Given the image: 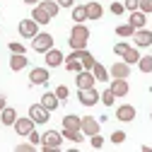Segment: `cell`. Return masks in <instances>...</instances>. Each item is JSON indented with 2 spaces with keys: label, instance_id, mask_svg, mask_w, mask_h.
Instances as JSON below:
<instances>
[{
  "label": "cell",
  "instance_id": "cell-26",
  "mask_svg": "<svg viewBox=\"0 0 152 152\" xmlns=\"http://www.w3.org/2000/svg\"><path fill=\"white\" fill-rule=\"evenodd\" d=\"M61 133H63V140H70V142H82L85 140V133L82 130H68V128H63Z\"/></svg>",
  "mask_w": 152,
  "mask_h": 152
},
{
  "label": "cell",
  "instance_id": "cell-25",
  "mask_svg": "<svg viewBox=\"0 0 152 152\" xmlns=\"http://www.w3.org/2000/svg\"><path fill=\"white\" fill-rule=\"evenodd\" d=\"M72 22H75V24H85V22H87V10H85V5H72Z\"/></svg>",
  "mask_w": 152,
  "mask_h": 152
},
{
  "label": "cell",
  "instance_id": "cell-4",
  "mask_svg": "<svg viewBox=\"0 0 152 152\" xmlns=\"http://www.w3.org/2000/svg\"><path fill=\"white\" fill-rule=\"evenodd\" d=\"M29 116H31V121H34L36 126H44V123H48V118H51V111L44 109L41 104H31V106H29Z\"/></svg>",
  "mask_w": 152,
  "mask_h": 152
},
{
  "label": "cell",
  "instance_id": "cell-12",
  "mask_svg": "<svg viewBox=\"0 0 152 152\" xmlns=\"http://www.w3.org/2000/svg\"><path fill=\"white\" fill-rule=\"evenodd\" d=\"M109 75L111 77H121V80H128L130 77V65L126 61H116L111 68H109Z\"/></svg>",
  "mask_w": 152,
  "mask_h": 152
},
{
  "label": "cell",
  "instance_id": "cell-33",
  "mask_svg": "<svg viewBox=\"0 0 152 152\" xmlns=\"http://www.w3.org/2000/svg\"><path fill=\"white\" fill-rule=\"evenodd\" d=\"M53 92H56V97H58L61 102H68V97H70V89H68L65 85H58V87H56Z\"/></svg>",
  "mask_w": 152,
  "mask_h": 152
},
{
  "label": "cell",
  "instance_id": "cell-13",
  "mask_svg": "<svg viewBox=\"0 0 152 152\" xmlns=\"http://www.w3.org/2000/svg\"><path fill=\"white\" fill-rule=\"evenodd\" d=\"M44 56H46V68H61L63 61H65L63 51H58V48H48Z\"/></svg>",
  "mask_w": 152,
  "mask_h": 152
},
{
  "label": "cell",
  "instance_id": "cell-5",
  "mask_svg": "<svg viewBox=\"0 0 152 152\" xmlns=\"http://www.w3.org/2000/svg\"><path fill=\"white\" fill-rule=\"evenodd\" d=\"M68 58H75V61H80L85 70H92V65L97 63V58H94V56H92V53H89L87 48H77V51H70V56H68Z\"/></svg>",
  "mask_w": 152,
  "mask_h": 152
},
{
  "label": "cell",
  "instance_id": "cell-18",
  "mask_svg": "<svg viewBox=\"0 0 152 152\" xmlns=\"http://www.w3.org/2000/svg\"><path fill=\"white\" fill-rule=\"evenodd\" d=\"M44 109H48V111H56L61 106V99L56 97V92H44V97H41V102H39Z\"/></svg>",
  "mask_w": 152,
  "mask_h": 152
},
{
  "label": "cell",
  "instance_id": "cell-16",
  "mask_svg": "<svg viewBox=\"0 0 152 152\" xmlns=\"http://www.w3.org/2000/svg\"><path fill=\"white\" fill-rule=\"evenodd\" d=\"M113 94H116V99H121V97H126L128 94V89H130V85H128V80H121V77H113L111 80V87H109Z\"/></svg>",
  "mask_w": 152,
  "mask_h": 152
},
{
  "label": "cell",
  "instance_id": "cell-32",
  "mask_svg": "<svg viewBox=\"0 0 152 152\" xmlns=\"http://www.w3.org/2000/svg\"><path fill=\"white\" fill-rule=\"evenodd\" d=\"M99 102H102L104 106H113V102H116V94H113L111 89H104V92L99 94Z\"/></svg>",
  "mask_w": 152,
  "mask_h": 152
},
{
  "label": "cell",
  "instance_id": "cell-37",
  "mask_svg": "<svg viewBox=\"0 0 152 152\" xmlns=\"http://www.w3.org/2000/svg\"><path fill=\"white\" fill-rule=\"evenodd\" d=\"M128 46H130L128 41H118L116 46H113V53H116V56H123V53L128 51Z\"/></svg>",
  "mask_w": 152,
  "mask_h": 152
},
{
  "label": "cell",
  "instance_id": "cell-6",
  "mask_svg": "<svg viewBox=\"0 0 152 152\" xmlns=\"http://www.w3.org/2000/svg\"><path fill=\"white\" fill-rule=\"evenodd\" d=\"M99 128H102V121L99 118H94V116H82L80 118V130L85 133L87 138L94 135V133H99Z\"/></svg>",
  "mask_w": 152,
  "mask_h": 152
},
{
  "label": "cell",
  "instance_id": "cell-9",
  "mask_svg": "<svg viewBox=\"0 0 152 152\" xmlns=\"http://www.w3.org/2000/svg\"><path fill=\"white\" fill-rule=\"evenodd\" d=\"M34 121H31V116H27V118H20V116H17V121H15V133H17V135H20V138H27L29 135V133L34 130Z\"/></svg>",
  "mask_w": 152,
  "mask_h": 152
},
{
  "label": "cell",
  "instance_id": "cell-8",
  "mask_svg": "<svg viewBox=\"0 0 152 152\" xmlns=\"http://www.w3.org/2000/svg\"><path fill=\"white\" fill-rule=\"evenodd\" d=\"M17 29H20V36H22V39H34V36L39 34V24H36V22L31 20V17H27V20H22Z\"/></svg>",
  "mask_w": 152,
  "mask_h": 152
},
{
  "label": "cell",
  "instance_id": "cell-41",
  "mask_svg": "<svg viewBox=\"0 0 152 152\" xmlns=\"http://www.w3.org/2000/svg\"><path fill=\"white\" fill-rule=\"evenodd\" d=\"M138 5H140V0H123V7H126L128 12H133V10H138Z\"/></svg>",
  "mask_w": 152,
  "mask_h": 152
},
{
  "label": "cell",
  "instance_id": "cell-38",
  "mask_svg": "<svg viewBox=\"0 0 152 152\" xmlns=\"http://www.w3.org/2000/svg\"><path fill=\"white\" fill-rule=\"evenodd\" d=\"M27 140H29V142H31L34 147H36V145H41V133H36V130H31L29 135H27Z\"/></svg>",
  "mask_w": 152,
  "mask_h": 152
},
{
  "label": "cell",
  "instance_id": "cell-46",
  "mask_svg": "<svg viewBox=\"0 0 152 152\" xmlns=\"http://www.w3.org/2000/svg\"><path fill=\"white\" fill-rule=\"evenodd\" d=\"M150 118H152V111H150Z\"/></svg>",
  "mask_w": 152,
  "mask_h": 152
},
{
  "label": "cell",
  "instance_id": "cell-30",
  "mask_svg": "<svg viewBox=\"0 0 152 152\" xmlns=\"http://www.w3.org/2000/svg\"><path fill=\"white\" fill-rule=\"evenodd\" d=\"M138 68H140V72L150 75V72H152V56H140V61H138Z\"/></svg>",
  "mask_w": 152,
  "mask_h": 152
},
{
  "label": "cell",
  "instance_id": "cell-1",
  "mask_svg": "<svg viewBox=\"0 0 152 152\" xmlns=\"http://www.w3.org/2000/svg\"><path fill=\"white\" fill-rule=\"evenodd\" d=\"M87 41H89V29H87L85 24H72V29H70V39H68L70 51L87 48Z\"/></svg>",
  "mask_w": 152,
  "mask_h": 152
},
{
  "label": "cell",
  "instance_id": "cell-24",
  "mask_svg": "<svg viewBox=\"0 0 152 152\" xmlns=\"http://www.w3.org/2000/svg\"><path fill=\"white\" fill-rule=\"evenodd\" d=\"M92 75H94V80H97V82H106V80L111 77L109 70H106L102 63H94V65H92Z\"/></svg>",
  "mask_w": 152,
  "mask_h": 152
},
{
  "label": "cell",
  "instance_id": "cell-44",
  "mask_svg": "<svg viewBox=\"0 0 152 152\" xmlns=\"http://www.w3.org/2000/svg\"><path fill=\"white\" fill-rule=\"evenodd\" d=\"M22 3H24V5H39L41 0H22Z\"/></svg>",
  "mask_w": 152,
  "mask_h": 152
},
{
  "label": "cell",
  "instance_id": "cell-7",
  "mask_svg": "<svg viewBox=\"0 0 152 152\" xmlns=\"http://www.w3.org/2000/svg\"><path fill=\"white\" fill-rule=\"evenodd\" d=\"M77 102L82 106H94L99 102V92L94 87H87V89H77Z\"/></svg>",
  "mask_w": 152,
  "mask_h": 152
},
{
  "label": "cell",
  "instance_id": "cell-11",
  "mask_svg": "<svg viewBox=\"0 0 152 152\" xmlns=\"http://www.w3.org/2000/svg\"><path fill=\"white\" fill-rule=\"evenodd\" d=\"M48 80H51L48 68H31L29 70V82L31 85H46Z\"/></svg>",
  "mask_w": 152,
  "mask_h": 152
},
{
  "label": "cell",
  "instance_id": "cell-34",
  "mask_svg": "<svg viewBox=\"0 0 152 152\" xmlns=\"http://www.w3.org/2000/svg\"><path fill=\"white\" fill-rule=\"evenodd\" d=\"M89 145H92L94 150H102V147H104V138L99 135V133H94V135H89Z\"/></svg>",
  "mask_w": 152,
  "mask_h": 152
},
{
  "label": "cell",
  "instance_id": "cell-20",
  "mask_svg": "<svg viewBox=\"0 0 152 152\" xmlns=\"http://www.w3.org/2000/svg\"><path fill=\"white\" fill-rule=\"evenodd\" d=\"M145 22H147V15H145V12H140V10H133V12L128 15V24H133L135 29H142V27H145Z\"/></svg>",
  "mask_w": 152,
  "mask_h": 152
},
{
  "label": "cell",
  "instance_id": "cell-35",
  "mask_svg": "<svg viewBox=\"0 0 152 152\" xmlns=\"http://www.w3.org/2000/svg\"><path fill=\"white\" fill-rule=\"evenodd\" d=\"M126 138H128V135H126L123 130H113V133H111V142H113V145H121V142H126Z\"/></svg>",
  "mask_w": 152,
  "mask_h": 152
},
{
  "label": "cell",
  "instance_id": "cell-42",
  "mask_svg": "<svg viewBox=\"0 0 152 152\" xmlns=\"http://www.w3.org/2000/svg\"><path fill=\"white\" fill-rule=\"evenodd\" d=\"M15 150H17V152H31V150H34V145L27 140V142H20V145H17Z\"/></svg>",
  "mask_w": 152,
  "mask_h": 152
},
{
  "label": "cell",
  "instance_id": "cell-23",
  "mask_svg": "<svg viewBox=\"0 0 152 152\" xmlns=\"http://www.w3.org/2000/svg\"><path fill=\"white\" fill-rule=\"evenodd\" d=\"M121 58H123L128 65H138V61H140V48H138V46H128V51L121 56Z\"/></svg>",
  "mask_w": 152,
  "mask_h": 152
},
{
  "label": "cell",
  "instance_id": "cell-28",
  "mask_svg": "<svg viewBox=\"0 0 152 152\" xmlns=\"http://www.w3.org/2000/svg\"><path fill=\"white\" fill-rule=\"evenodd\" d=\"M133 34H135L133 24H118L116 27V36H121V39H133Z\"/></svg>",
  "mask_w": 152,
  "mask_h": 152
},
{
  "label": "cell",
  "instance_id": "cell-45",
  "mask_svg": "<svg viewBox=\"0 0 152 152\" xmlns=\"http://www.w3.org/2000/svg\"><path fill=\"white\" fill-rule=\"evenodd\" d=\"M5 106H7V104H5V97H0V111H3Z\"/></svg>",
  "mask_w": 152,
  "mask_h": 152
},
{
  "label": "cell",
  "instance_id": "cell-40",
  "mask_svg": "<svg viewBox=\"0 0 152 152\" xmlns=\"http://www.w3.org/2000/svg\"><path fill=\"white\" fill-rule=\"evenodd\" d=\"M138 10H140V12H145V15H150V12H152V0H140Z\"/></svg>",
  "mask_w": 152,
  "mask_h": 152
},
{
  "label": "cell",
  "instance_id": "cell-36",
  "mask_svg": "<svg viewBox=\"0 0 152 152\" xmlns=\"http://www.w3.org/2000/svg\"><path fill=\"white\" fill-rule=\"evenodd\" d=\"M10 53H27V46L20 41H10Z\"/></svg>",
  "mask_w": 152,
  "mask_h": 152
},
{
  "label": "cell",
  "instance_id": "cell-2",
  "mask_svg": "<svg viewBox=\"0 0 152 152\" xmlns=\"http://www.w3.org/2000/svg\"><path fill=\"white\" fill-rule=\"evenodd\" d=\"M61 145H63V133H58V130L51 128L41 135V150L44 152H56V150H61Z\"/></svg>",
  "mask_w": 152,
  "mask_h": 152
},
{
  "label": "cell",
  "instance_id": "cell-10",
  "mask_svg": "<svg viewBox=\"0 0 152 152\" xmlns=\"http://www.w3.org/2000/svg\"><path fill=\"white\" fill-rule=\"evenodd\" d=\"M133 41H135L138 48H150L152 46V31L150 29H135V34H133Z\"/></svg>",
  "mask_w": 152,
  "mask_h": 152
},
{
  "label": "cell",
  "instance_id": "cell-14",
  "mask_svg": "<svg viewBox=\"0 0 152 152\" xmlns=\"http://www.w3.org/2000/svg\"><path fill=\"white\" fill-rule=\"evenodd\" d=\"M135 106H130V104H121L118 109H116V118L121 121V123H130V121H135Z\"/></svg>",
  "mask_w": 152,
  "mask_h": 152
},
{
  "label": "cell",
  "instance_id": "cell-3",
  "mask_svg": "<svg viewBox=\"0 0 152 152\" xmlns=\"http://www.w3.org/2000/svg\"><path fill=\"white\" fill-rule=\"evenodd\" d=\"M31 48L36 51V53H46L48 48H53V36L48 34V31H39L31 39Z\"/></svg>",
  "mask_w": 152,
  "mask_h": 152
},
{
  "label": "cell",
  "instance_id": "cell-43",
  "mask_svg": "<svg viewBox=\"0 0 152 152\" xmlns=\"http://www.w3.org/2000/svg\"><path fill=\"white\" fill-rule=\"evenodd\" d=\"M56 3H58L61 7H72V5H75V0H56Z\"/></svg>",
  "mask_w": 152,
  "mask_h": 152
},
{
  "label": "cell",
  "instance_id": "cell-29",
  "mask_svg": "<svg viewBox=\"0 0 152 152\" xmlns=\"http://www.w3.org/2000/svg\"><path fill=\"white\" fill-rule=\"evenodd\" d=\"M39 5H41V7H44V10L48 12V15H51V20H53V17H56V15H58V10H61V5H58V3H56V0H41V3H39Z\"/></svg>",
  "mask_w": 152,
  "mask_h": 152
},
{
  "label": "cell",
  "instance_id": "cell-19",
  "mask_svg": "<svg viewBox=\"0 0 152 152\" xmlns=\"http://www.w3.org/2000/svg\"><path fill=\"white\" fill-rule=\"evenodd\" d=\"M31 20H34L36 24H48V22H51V15H48L41 5H34V10H31Z\"/></svg>",
  "mask_w": 152,
  "mask_h": 152
},
{
  "label": "cell",
  "instance_id": "cell-15",
  "mask_svg": "<svg viewBox=\"0 0 152 152\" xmlns=\"http://www.w3.org/2000/svg\"><path fill=\"white\" fill-rule=\"evenodd\" d=\"M94 75L92 70H80L77 75H75V85H77V89H87V87H94Z\"/></svg>",
  "mask_w": 152,
  "mask_h": 152
},
{
  "label": "cell",
  "instance_id": "cell-17",
  "mask_svg": "<svg viewBox=\"0 0 152 152\" xmlns=\"http://www.w3.org/2000/svg\"><path fill=\"white\" fill-rule=\"evenodd\" d=\"M27 65H29V58H27V53H12V56H10V70L20 72V70H24Z\"/></svg>",
  "mask_w": 152,
  "mask_h": 152
},
{
  "label": "cell",
  "instance_id": "cell-39",
  "mask_svg": "<svg viewBox=\"0 0 152 152\" xmlns=\"http://www.w3.org/2000/svg\"><path fill=\"white\" fill-rule=\"evenodd\" d=\"M109 10H111V15H116V17L126 12V7H123V3H111V7H109Z\"/></svg>",
  "mask_w": 152,
  "mask_h": 152
},
{
  "label": "cell",
  "instance_id": "cell-31",
  "mask_svg": "<svg viewBox=\"0 0 152 152\" xmlns=\"http://www.w3.org/2000/svg\"><path fill=\"white\" fill-rule=\"evenodd\" d=\"M63 63H65V70H68V72H75V75H77L80 70H85L82 63H80V61H75V58H65Z\"/></svg>",
  "mask_w": 152,
  "mask_h": 152
},
{
  "label": "cell",
  "instance_id": "cell-27",
  "mask_svg": "<svg viewBox=\"0 0 152 152\" xmlns=\"http://www.w3.org/2000/svg\"><path fill=\"white\" fill-rule=\"evenodd\" d=\"M80 118H82V116L68 113V116L63 118V128H68V130H80Z\"/></svg>",
  "mask_w": 152,
  "mask_h": 152
},
{
  "label": "cell",
  "instance_id": "cell-21",
  "mask_svg": "<svg viewBox=\"0 0 152 152\" xmlns=\"http://www.w3.org/2000/svg\"><path fill=\"white\" fill-rule=\"evenodd\" d=\"M85 10H87V20H102V15H104V7L99 3H85Z\"/></svg>",
  "mask_w": 152,
  "mask_h": 152
},
{
  "label": "cell",
  "instance_id": "cell-22",
  "mask_svg": "<svg viewBox=\"0 0 152 152\" xmlns=\"http://www.w3.org/2000/svg\"><path fill=\"white\" fill-rule=\"evenodd\" d=\"M15 121H17V111L12 106H5L3 111H0V123L3 126H15Z\"/></svg>",
  "mask_w": 152,
  "mask_h": 152
}]
</instances>
